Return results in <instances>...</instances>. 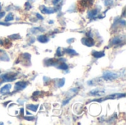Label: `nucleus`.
<instances>
[{
    "mask_svg": "<svg viewBox=\"0 0 126 125\" xmlns=\"http://www.w3.org/2000/svg\"><path fill=\"white\" fill-rule=\"evenodd\" d=\"M126 94H111V95H109L103 99H94V101H97V102H102V101H105V100H107V99H118V98H120V97H125Z\"/></svg>",
    "mask_w": 126,
    "mask_h": 125,
    "instance_id": "nucleus-1",
    "label": "nucleus"
},
{
    "mask_svg": "<svg viewBox=\"0 0 126 125\" xmlns=\"http://www.w3.org/2000/svg\"><path fill=\"white\" fill-rule=\"evenodd\" d=\"M103 77L106 80H114L118 77V75L114 72H111V71H106L103 74Z\"/></svg>",
    "mask_w": 126,
    "mask_h": 125,
    "instance_id": "nucleus-2",
    "label": "nucleus"
},
{
    "mask_svg": "<svg viewBox=\"0 0 126 125\" xmlns=\"http://www.w3.org/2000/svg\"><path fill=\"white\" fill-rule=\"evenodd\" d=\"M27 85V83L26 82H23V81H21V82H17L16 84H15V91H21L23 89H24Z\"/></svg>",
    "mask_w": 126,
    "mask_h": 125,
    "instance_id": "nucleus-3",
    "label": "nucleus"
},
{
    "mask_svg": "<svg viewBox=\"0 0 126 125\" xmlns=\"http://www.w3.org/2000/svg\"><path fill=\"white\" fill-rule=\"evenodd\" d=\"M83 44L87 46H92L94 45V41L92 38H85L82 39Z\"/></svg>",
    "mask_w": 126,
    "mask_h": 125,
    "instance_id": "nucleus-4",
    "label": "nucleus"
},
{
    "mask_svg": "<svg viewBox=\"0 0 126 125\" xmlns=\"http://www.w3.org/2000/svg\"><path fill=\"white\" fill-rule=\"evenodd\" d=\"M41 11L44 14H51L53 13L56 11L55 8H52V7H41Z\"/></svg>",
    "mask_w": 126,
    "mask_h": 125,
    "instance_id": "nucleus-5",
    "label": "nucleus"
},
{
    "mask_svg": "<svg viewBox=\"0 0 126 125\" xmlns=\"http://www.w3.org/2000/svg\"><path fill=\"white\" fill-rule=\"evenodd\" d=\"M16 74H5L1 77L4 81H13L16 79Z\"/></svg>",
    "mask_w": 126,
    "mask_h": 125,
    "instance_id": "nucleus-6",
    "label": "nucleus"
},
{
    "mask_svg": "<svg viewBox=\"0 0 126 125\" xmlns=\"http://www.w3.org/2000/svg\"><path fill=\"white\" fill-rule=\"evenodd\" d=\"M105 93H106L105 91L100 90L99 88H96V89H94V90L91 91L89 94L92 95V96H102V95H104Z\"/></svg>",
    "mask_w": 126,
    "mask_h": 125,
    "instance_id": "nucleus-7",
    "label": "nucleus"
},
{
    "mask_svg": "<svg viewBox=\"0 0 126 125\" xmlns=\"http://www.w3.org/2000/svg\"><path fill=\"white\" fill-rule=\"evenodd\" d=\"M11 88V85L10 84H7V85H5L4 86H3L1 90H0V94H2V95H5L7 94H8L10 92V90Z\"/></svg>",
    "mask_w": 126,
    "mask_h": 125,
    "instance_id": "nucleus-8",
    "label": "nucleus"
},
{
    "mask_svg": "<svg viewBox=\"0 0 126 125\" xmlns=\"http://www.w3.org/2000/svg\"><path fill=\"white\" fill-rule=\"evenodd\" d=\"M97 14H98V10L94 9V10H90V11L88 13V17H89V18H93L96 17Z\"/></svg>",
    "mask_w": 126,
    "mask_h": 125,
    "instance_id": "nucleus-9",
    "label": "nucleus"
},
{
    "mask_svg": "<svg viewBox=\"0 0 126 125\" xmlns=\"http://www.w3.org/2000/svg\"><path fill=\"white\" fill-rule=\"evenodd\" d=\"M38 41H40L41 43H47V42L49 41V38L46 35H41L38 37Z\"/></svg>",
    "mask_w": 126,
    "mask_h": 125,
    "instance_id": "nucleus-10",
    "label": "nucleus"
},
{
    "mask_svg": "<svg viewBox=\"0 0 126 125\" xmlns=\"http://www.w3.org/2000/svg\"><path fill=\"white\" fill-rule=\"evenodd\" d=\"M92 55L96 58H100L105 56V53L103 52H93Z\"/></svg>",
    "mask_w": 126,
    "mask_h": 125,
    "instance_id": "nucleus-11",
    "label": "nucleus"
},
{
    "mask_svg": "<svg viewBox=\"0 0 126 125\" xmlns=\"http://www.w3.org/2000/svg\"><path fill=\"white\" fill-rule=\"evenodd\" d=\"M38 105H27V108L28 110H30V111H32L34 112H36L37 110H38Z\"/></svg>",
    "mask_w": 126,
    "mask_h": 125,
    "instance_id": "nucleus-12",
    "label": "nucleus"
},
{
    "mask_svg": "<svg viewBox=\"0 0 126 125\" xmlns=\"http://www.w3.org/2000/svg\"><path fill=\"white\" fill-rule=\"evenodd\" d=\"M121 41H122L121 38H120V37H116V38H113V40L111 41V43H112L113 45H117V44L120 43Z\"/></svg>",
    "mask_w": 126,
    "mask_h": 125,
    "instance_id": "nucleus-13",
    "label": "nucleus"
},
{
    "mask_svg": "<svg viewBox=\"0 0 126 125\" xmlns=\"http://www.w3.org/2000/svg\"><path fill=\"white\" fill-rule=\"evenodd\" d=\"M69 66L66 63H61V64L58 66V69H62V70H66L68 69Z\"/></svg>",
    "mask_w": 126,
    "mask_h": 125,
    "instance_id": "nucleus-14",
    "label": "nucleus"
},
{
    "mask_svg": "<svg viewBox=\"0 0 126 125\" xmlns=\"http://www.w3.org/2000/svg\"><path fill=\"white\" fill-rule=\"evenodd\" d=\"M66 52L67 54H69V55H78V53H77L74 49H67L66 50Z\"/></svg>",
    "mask_w": 126,
    "mask_h": 125,
    "instance_id": "nucleus-15",
    "label": "nucleus"
},
{
    "mask_svg": "<svg viewBox=\"0 0 126 125\" xmlns=\"http://www.w3.org/2000/svg\"><path fill=\"white\" fill-rule=\"evenodd\" d=\"M12 20H13V15L12 13H9L5 18V22H8L10 21H12Z\"/></svg>",
    "mask_w": 126,
    "mask_h": 125,
    "instance_id": "nucleus-16",
    "label": "nucleus"
},
{
    "mask_svg": "<svg viewBox=\"0 0 126 125\" xmlns=\"http://www.w3.org/2000/svg\"><path fill=\"white\" fill-rule=\"evenodd\" d=\"M9 38H13V39H15V40H17V39H19L21 37H20V35H19L18 34H15V35H10Z\"/></svg>",
    "mask_w": 126,
    "mask_h": 125,
    "instance_id": "nucleus-17",
    "label": "nucleus"
},
{
    "mask_svg": "<svg viewBox=\"0 0 126 125\" xmlns=\"http://www.w3.org/2000/svg\"><path fill=\"white\" fill-rule=\"evenodd\" d=\"M56 55L58 57H61L63 55V52H62V49L61 48H58V50H57V52H56Z\"/></svg>",
    "mask_w": 126,
    "mask_h": 125,
    "instance_id": "nucleus-18",
    "label": "nucleus"
},
{
    "mask_svg": "<svg viewBox=\"0 0 126 125\" xmlns=\"http://www.w3.org/2000/svg\"><path fill=\"white\" fill-rule=\"evenodd\" d=\"M64 83H65V79L63 78L62 80H61L58 83V86L59 87H63L64 85Z\"/></svg>",
    "mask_w": 126,
    "mask_h": 125,
    "instance_id": "nucleus-19",
    "label": "nucleus"
},
{
    "mask_svg": "<svg viewBox=\"0 0 126 125\" xmlns=\"http://www.w3.org/2000/svg\"><path fill=\"white\" fill-rule=\"evenodd\" d=\"M103 1H104V3L106 6H109L113 3V0H103Z\"/></svg>",
    "mask_w": 126,
    "mask_h": 125,
    "instance_id": "nucleus-20",
    "label": "nucleus"
},
{
    "mask_svg": "<svg viewBox=\"0 0 126 125\" xmlns=\"http://www.w3.org/2000/svg\"><path fill=\"white\" fill-rule=\"evenodd\" d=\"M25 7H26V10H28L31 7V5H30V4L29 2H27V3L25 4Z\"/></svg>",
    "mask_w": 126,
    "mask_h": 125,
    "instance_id": "nucleus-21",
    "label": "nucleus"
},
{
    "mask_svg": "<svg viewBox=\"0 0 126 125\" xmlns=\"http://www.w3.org/2000/svg\"><path fill=\"white\" fill-rule=\"evenodd\" d=\"M61 0H52V4L54 5H57Z\"/></svg>",
    "mask_w": 126,
    "mask_h": 125,
    "instance_id": "nucleus-22",
    "label": "nucleus"
},
{
    "mask_svg": "<svg viewBox=\"0 0 126 125\" xmlns=\"http://www.w3.org/2000/svg\"><path fill=\"white\" fill-rule=\"evenodd\" d=\"M24 119H27V120H28V121H33L35 119L34 117H24Z\"/></svg>",
    "mask_w": 126,
    "mask_h": 125,
    "instance_id": "nucleus-23",
    "label": "nucleus"
},
{
    "mask_svg": "<svg viewBox=\"0 0 126 125\" xmlns=\"http://www.w3.org/2000/svg\"><path fill=\"white\" fill-rule=\"evenodd\" d=\"M36 15H37V18H38L39 19H43V18H43L40 14H38V13H37V14H36Z\"/></svg>",
    "mask_w": 126,
    "mask_h": 125,
    "instance_id": "nucleus-24",
    "label": "nucleus"
},
{
    "mask_svg": "<svg viewBox=\"0 0 126 125\" xmlns=\"http://www.w3.org/2000/svg\"><path fill=\"white\" fill-rule=\"evenodd\" d=\"M4 14H5L4 12H1V13H0V18H1L4 15Z\"/></svg>",
    "mask_w": 126,
    "mask_h": 125,
    "instance_id": "nucleus-25",
    "label": "nucleus"
},
{
    "mask_svg": "<svg viewBox=\"0 0 126 125\" xmlns=\"http://www.w3.org/2000/svg\"><path fill=\"white\" fill-rule=\"evenodd\" d=\"M0 24H1V25H4V26H8V25H10L9 24H7V23H2V22H0Z\"/></svg>",
    "mask_w": 126,
    "mask_h": 125,
    "instance_id": "nucleus-26",
    "label": "nucleus"
},
{
    "mask_svg": "<svg viewBox=\"0 0 126 125\" xmlns=\"http://www.w3.org/2000/svg\"><path fill=\"white\" fill-rule=\"evenodd\" d=\"M1 9V3H0V10Z\"/></svg>",
    "mask_w": 126,
    "mask_h": 125,
    "instance_id": "nucleus-27",
    "label": "nucleus"
}]
</instances>
